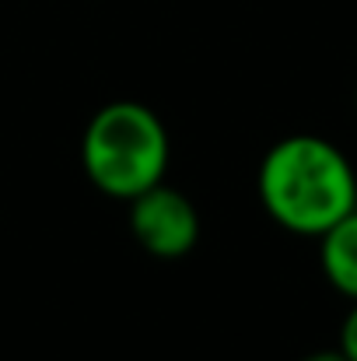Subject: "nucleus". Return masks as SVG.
<instances>
[{"label":"nucleus","instance_id":"obj_1","mask_svg":"<svg viewBox=\"0 0 357 361\" xmlns=\"http://www.w3.org/2000/svg\"><path fill=\"white\" fill-rule=\"evenodd\" d=\"M266 214L298 235H322L357 207V176L347 154L312 133L273 144L259 165Z\"/></svg>","mask_w":357,"mask_h":361},{"label":"nucleus","instance_id":"obj_2","mask_svg":"<svg viewBox=\"0 0 357 361\" xmlns=\"http://www.w3.org/2000/svg\"><path fill=\"white\" fill-rule=\"evenodd\" d=\"M81 158L102 193L133 200L137 193L165 179L168 133L147 106L109 102L88 123Z\"/></svg>","mask_w":357,"mask_h":361},{"label":"nucleus","instance_id":"obj_3","mask_svg":"<svg viewBox=\"0 0 357 361\" xmlns=\"http://www.w3.org/2000/svg\"><path fill=\"white\" fill-rule=\"evenodd\" d=\"M130 225L140 245L154 256H182L196 245L200 235V218L193 200L165 183H154L151 190L133 197Z\"/></svg>","mask_w":357,"mask_h":361},{"label":"nucleus","instance_id":"obj_4","mask_svg":"<svg viewBox=\"0 0 357 361\" xmlns=\"http://www.w3.org/2000/svg\"><path fill=\"white\" fill-rule=\"evenodd\" d=\"M319 263L326 281L357 302V207L319 235Z\"/></svg>","mask_w":357,"mask_h":361},{"label":"nucleus","instance_id":"obj_5","mask_svg":"<svg viewBox=\"0 0 357 361\" xmlns=\"http://www.w3.org/2000/svg\"><path fill=\"white\" fill-rule=\"evenodd\" d=\"M340 351L347 361H357V302L351 305L347 319H344V330H340Z\"/></svg>","mask_w":357,"mask_h":361},{"label":"nucleus","instance_id":"obj_6","mask_svg":"<svg viewBox=\"0 0 357 361\" xmlns=\"http://www.w3.org/2000/svg\"><path fill=\"white\" fill-rule=\"evenodd\" d=\"M301 361H347V358H344V351L337 348V351H315V355H308V358H301Z\"/></svg>","mask_w":357,"mask_h":361}]
</instances>
